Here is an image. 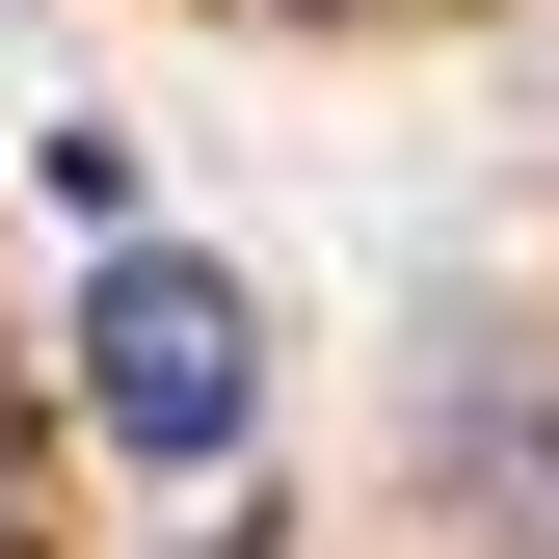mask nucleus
<instances>
[{
  "label": "nucleus",
  "instance_id": "nucleus-1",
  "mask_svg": "<svg viewBox=\"0 0 559 559\" xmlns=\"http://www.w3.org/2000/svg\"><path fill=\"white\" fill-rule=\"evenodd\" d=\"M81 427L133 479H214L266 427V320H240V266H187V240H107L81 266Z\"/></svg>",
  "mask_w": 559,
  "mask_h": 559
},
{
  "label": "nucleus",
  "instance_id": "nucleus-2",
  "mask_svg": "<svg viewBox=\"0 0 559 559\" xmlns=\"http://www.w3.org/2000/svg\"><path fill=\"white\" fill-rule=\"evenodd\" d=\"M0 559H27V453H0Z\"/></svg>",
  "mask_w": 559,
  "mask_h": 559
}]
</instances>
